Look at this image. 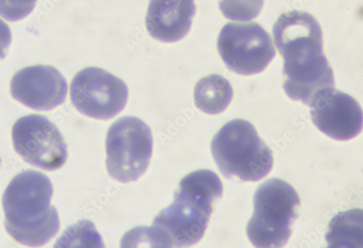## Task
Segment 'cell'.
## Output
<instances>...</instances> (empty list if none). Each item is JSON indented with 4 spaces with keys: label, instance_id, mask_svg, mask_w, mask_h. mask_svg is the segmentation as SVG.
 Returning a JSON list of instances; mask_svg holds the SVG:
<instances>
[{
    "label": "cell",
    "instance_id": "2",
    "mask_svg": "<svg viewBox=\"0 0 363 248\" xmlns=\"http://www.w3.org/2000/svg\"><path fill=\"white\" fill-rule=\"evenodd\" d=\"M53 187L44 174L28 170L16 175L3 196L5 227L21 244L45 245L60 229L59 215L50 205Z\"/></svg>",
    "mask_w": 363,
    "mask_h": 248
},
{
    "label": "cell",
    "instance_id": "3",
    "mask_svg": "<svg viewBox=\"0 0 363 248\" xmlns=\"http://www.w3.org/2000/svg\"><path fill=\"white\" fill-rule=\"evenodd\" d=\"M179 187L174 202L155 217L153 226L167 233L175 248H184L203 237L223 185L217 174L202 169L185 176Z\"/></svg>",
    "mask_w": 363,
    "mask_h": 248
},
{
    "label": "cell",
    "instance_id": "17",
    "mask_svg": "<svg viewBox=\"0 0 363 248\" xmlns=\"http://www.w3.org/2000/svg\"><path fill=\"white\" fill-rule=\"evenodd\" d=\"M263 2H221L220 9L225 16L231 20L249 21L256 18Z\"/></svg>",
    "mask_w": 363,
    "mask_h": 248
},
{
    "label": "cell",
    "instance_id": "9",
    "mask_svg": "<svg viewBox=\"0 0 363 248\" xmlns=\"http://www.w3.org/2000/svg\"><path fill=\"white\" fill-rule=\"evenodd\" d=\"M73 106L84 115L110 119L124 110L128 100L127 84L109 72L97 67L78 72L71 84Z\"/></svg>",
    "mask_w": 363,
    "mask_h": 248
},
{
    "label": "cell",
    "instance_id": "10",
    "mask_svg": "<svg viewBox=\"0 0 363 248\" xmlns=\"http://www.w3.org/2000/svg\"><path fill=\"white\" fill-rule=\"evenodd\" d=\"M310 107L315 127L333 139L347 141L357 137L362 130L360 106L352 97L335 88L320 91Z\"/></svg>",
    "mask_w": 363,
    "mask_h": 248
},
{
    "label": "cell",
    "instance_id": "5",
    "mask_svg": "<svg viewBox=\"0 0 363 248\" xmlns=\"http://www.w3.org/2000/svg\"><path fill=\"white\" fill-rule=\"evenodd\" d=\"M255 211L247 233L256 248H282L291 235L300 199L286 181L270 179L259 186L254 197Z\"/></svg>",
    "mask_w": 363,
    "mask_h": 248
},
{
    "label": "cell",
    "instance_id": "18",
    "mask_svg": "<svg viewBox=\"0 0 363 248\" xmlns=\"http://www.w3.org/2000/svg\"><path fill=\"white\" fill-rule=\"evenodd\" d=\"M11 41V28L6 23L0 18V60L6 57Z\"/></svg>",
    "mask_w": 363,
    "mask_h": 248
},
{
    "label": "cell",
    "instance_id": "13",
    "mask_svg": "<svg viewBox=\"0 0 363 248\" xmlns=\"http://www.w3.org/2000/svg\"><path fill=\"white\" fill-rule=\"evenodd\" d=\"M233 97V90L230 83L219 74L202 78L194 89L196 106L210 115L223 113L231 103Z\"/></svg>",
    "mask_w": 363,
    "mask_h": 248
},
{
    "label": "cell",
    "instance_id": "4",
    "mask_svg": "<svg viewBox=\"0 0 363 248\" xmlns=\"http://www.w3.org/2000/svg\"><path fill=\"white\" fill-rule=\"evenodd\" d=\"M211 150L218 167L228 179L257 181L274 166L272 150L252 124L243 119L227 123L211 141Z\"/></svg>",
    "mask_w": 363,
    "mask_h": 248
},
{
    "label": "cell",
    "instance_id": "12",
    "mask_svg": "<svg viewBox=\"0 0 363 248\" xmlns=\"http://www.w3.org/2000/svg\"><path fill=\"white\" fill-rule=\"evenodd\" d=\"M194 1H151L145 25L151 37L164 43L184 38L196 13Z\"/></svg>",
    "mask_w": 363,
    "mask_h": 248
},
{
    "label": "cell",
    "instance_id": "15",
    "mask_svg": "<svg viewBox=\"0 0 363 248\" xmlns=\"http://www.w3.org/2000/svg\"><path fill=\"white\" fill-rule=\"evenodd\" d=\"M53 248H106L95 225L86 220L69 226L54 244Z\"/></svg>",
    "mask_w": 363,
    "mask_h": 248
},
{
    "label": "cell",
    "instance_id": "8",
    "mask_svg": "<svg viewBox=\"0 0 363 248\" xmlns=\"http://www.w3.org/2000/svg\"><path fill=\"white\" fill-rule=\"evenodd\" d=\"M12 139L18 156L43 170H57L67 160V145L62 133L43 115L32 114L17 120L13 127Z\"/></svg>",
    "mask_w": 363,
    "mask_h": 248
},
{
    "label": "cell",
    "instance_id": "11",
    "mask_svg": "<svg viewBox=\"0 0 363 248\" xmlns=\"http://www.w3.org/2000/svg\"><path fill=\"white\" fill-rule=\"evenodd\" d=\"M67 91L65 78L50 66L23 68L15 74L11 81L13 98L36 111H50L63 104Z\"/></svg>",
    "mask_w": 363,
    "mask_h": 248
},
{
    "label": "cell",
    "instance_id": "6",
    "mask_svg": "<svg viewBox=\"0 0 363 248\" xmlns=\"http://www.w3.org/2000/svg\"><path fill=\"white\" fill-rule=\"evenodd\" d=\"M106 146L109 175L128 183L138 180L147 170L152 156L153 137L144 121L126 116L112 124Z\"/></svg>",
    "mask_w": 363,
    "mask_h": 248
},
{
    "label": "cell",
    "instance_id": "14",
    "mask_svg": "<svg viewBox=\"0 0 363 248\" xmlns=\"http://www.w3.org/2000/svg\"><path fill=\"white\" fill-rule=\"evenodd\" d=\"M362 210L337 214L328 225L326 248H362Z\"/></svg>",
    "mask_w": 363,
    "mask_h": 248
},
{
    "label": "cell",
    "instance_id": "16",
    "mask_svg": "<svg viewBox=\"0 0 363 248\" xmlns=\"http://www.w3.org/2000/svg\"><path fill=\"white\" fill-rule=\"evenodd\" d=\"M173 244L162 230L140 226L127 232L120 242V248H173Z\"/></svg>",
    "mask_w": 363,
    "mask_h": 248
},
{
    "label": "cell",
    "instance_id": "1",
    "mask_svg": "<svg viewBox=\"0 0 363 248\" xmlns=\"http://www.w3.org/2000/svg\"><path fill=\"white\" fill-rule=\"evenodd\" d=\"M272 33L284 58L283 87L291 99L310 106L320 91L335 88L334 72L323 50L321 26L312 15L284 13Z\"/></svg>",
    "mask_w": 363,
    "mask_h": 248
},
{
    "label": "cell",
    "instance_id": "7",
    "mask_svg": "<svg viewBox=\"0 0 363 248\" xmlns=\"http://www.w3.org/2000/svg\"><path fill=\"white\" fill-rule=\"evenodd\" d=\"M218 49L226 67L245 76L262 72L277 55L269 34L255 22L225 25Z\"/></svg>",
    "mask_w": 363,
    "mask_h": 248
}]
</instances>
